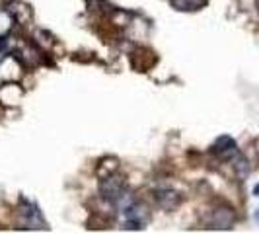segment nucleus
Here are the masks:
<instances>
[{
  "label": "nucleus",
  "mask_w": 259,
  "mask_h": 234,
  "mask_svg": "<svg viewBox=\"0 0 259 234\" xmlns=\"http://www.w3.org/2000/svg\"><path fill=\"white\" fill-rule=\"evenodd\" d=\"M255 217H257V220H259V209H257V213H255Z\"/></svg>",
  "instance_id": "nucleus-8"
},
{
  "label": "nucleus",
  "mask_w": 259,
  "mask_h": 234,
  "mask_svg": "<svg viewBox=\"0 0 259 234\" xmlns=\"http://www.w3.org/2000/svg\"><path fill=\"white\" fill-rule=\"evenodd\" d=\"M234 168H236V174H238L240 180H245V178L249 176V164H247V160L240 158V160L234 164Z\"/></svg>",
  "instance_id": "nucleus-6"
},
{
  "label": "nucleus",
  "mask_w": 259,
  "mask_h": 234,
  "mask_svg": "<svg viewBox=\"0 0 259 234\" xmlns=\"http://www.w3.org/2000/svg\"><path fill=\"white\" fill-rule=\"evenodd\" d=\"M232 222H234V213L230 209H216V211H212V218H210L212 228L228 230V228H232Z\"/></svg>",
  "instance_id": "nucleus-4"
},
{
  "label": "nucleus",
  "mask_w": 259,
  "mask_h": 234,
  "mask_svg": "<svg viewBox=\"0 0 259 234\" xmlns=\"http://www.w3.org/2000/svg\"><path fill=\"white\" fill-rule=\"evenodd\" d=\"M123 215H125V220H127L125 222L127 230H141L150 220V209L145 203H131L123 211Z\"/></svg>",
  "instance_id": "nucleus-1"
},
{
  "label": "nucleus",
  "mask_w": 259,
  "mask_h": 234,
  "mask_svg": "<svg viewBox=\"0 0 259 234\" xmlns=\"http://www.w3.org/2000/svg\"><path fill=\"white\" fill-rule=\"evenodd\" d=\"M154 199H156V203L162 207V209H166V211H174V209H178L179 207V203H181V197H179V193L178 191H174V189H156L154 191Z\"/></svg>",
  "instance_id": "nucleus-3"
},
{
  "label": "nucleus",
  "mask_w": 259,
  "mask_h": 234,
  "mask_svg": "<svg viewBox=\"0 0 259 234\" xmlns=\"http://www.w3.org/2000/svg\"><path fill=\"white\" fill-rule=\"evenodd\" d=\"M123 191V178H119V176H111V178H105L101 184H99V193H101V197L103 199H107V201H115L117 199V195Z\"/></svg>",
  "instance_id": "nucleus-2"
},
{
  "label": "nucleus",
  "mask_w": 259,
  "mask_h": 234,
  "mask_svg": "<svg viewBox=\"0 0 259 234\" xmlns=\"http://www.w3.org/2000/svg\"><path fill=\"white\" fill-rule=\"evenodd\" d=\"M253 193H255V195H259V185H255V189H253Z\"/></svg>",
  "instance_id": "nucleus-7"
},
{
  "label": "nucleus",
  "mask_w": 259,
  "mask_h": 234,
  "mask_svg": "<svg viewBox=\"0 0 259 234\" xmlns=\"http://www.w3.org/2000/svg\"><path fill=\"white\" fill-rule=\"evenodd\" d=\"M212 150H214L216 154H220L222 158H230V156L236 154V143H234V139H230V137H220V139H216Z\"/></svg>",
  "instance_id": "nucleus-5"
}]
</instances>
